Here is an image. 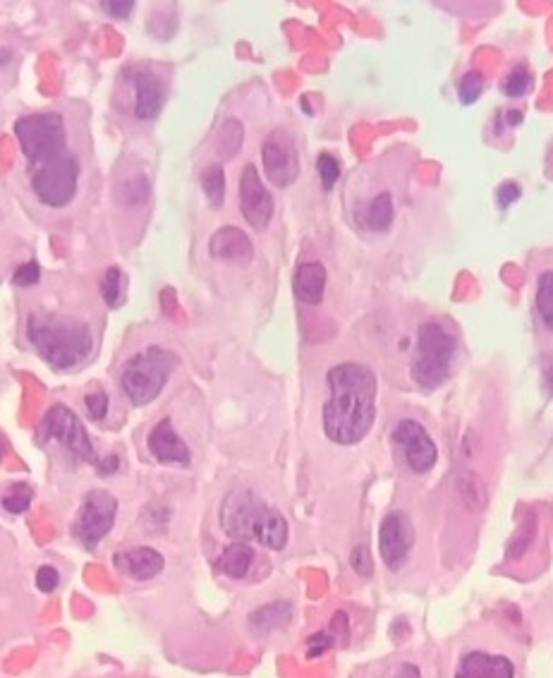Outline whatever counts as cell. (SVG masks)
<instances>
[{
    "label": "cell",
    "mask_w": 553,
    "mask_h": 678,
    "mask_svg": "<svg viewBox=\"0 0 553 678\" xmlns=\"http://www.w3.org/2000/svg\"><path fill=\"white\" fill-rule=\"evenodd\" d=\"M350 564L355 568V573H360L362 578H369V575L374 573V564H372V554H369V549L360 544V547L352 549V556H350Z\"/></svg>",
    "instance_id": "obj_33"
},
{
    "label": "cell",
    "mask_w": 553,
    "mask_h": 678,
    "mask_svg": "<svg viewBox=\"0 0 553 678\" xmlns=\"http://www.w3.org/2000/svg\"><path fill=\"white\" fill-rule=\"evenodd\" d=\"M393 223V199L388 192H381L379 197H374L369 202V207L364 209V226L374 233H384L391 228Z\"/></svg>",
    "instance_id": "obj_22"
},
{
    "label": "cell",
    "mask_w": 553,
    "mask_h": 678,
    "mask_svg": "<svg viewBox=\"0 0 553 678\" xmlns=\"http://www.w3.org/2000/svg\"><path fill=\"white\" fill-rule=\"evenodd\" d=\"M15 135L20 142L22 154L27 156V168L58 159L68 154V127L63 115L58 113H34L24 115L15 123Z\"/></svg>",
    "instance_id": "obj_6"
},
{
    "label": "cell",
    "mask_w": 553,
    "mask_h": 678,
    "mask_svg": "<svg viewBox=\"0 0 553 678\" xmlns=\"http://www.w3.org/2000/svg\"><path fill=\"white\" fill-rule=\"evenodd\" d=\"M242 139H245V127H242L240 120H226V125L218 132V154L226 156V159L235 156L242 147Z\"/></svg>",
    "instance_id": "obj_25"
},
{
    "label": "cell",
    "mask_w": 553,
    "mask_h": 678,
    "mask_svg": "<svg viewBox=\"0 0 553 678\" xmlns=\"http://www.w3.org/2000/svg\"><path fill=\"white\" fill-rule=\"evenodd\" d=\"M103 10H106L108 15L118 17V20H125V17L135 10V0H106V3H103Z\"/></svg>",
    "instance_id": "obj_36"
},
{
    "label": "cell",
    "mask_w": 553,
    "mask_h": 678,
    "mask_svg": "<svg viewBox=\"0 0 553 678\" xmlns=\"http://www.w3.org/2000/svg\"><path fill=\"white\" fill-rule=\"evenodd\" d=\"M336 643H338V638L333 635V631L316 633V635H312V638H309V643H307V657L314 659V657L326 655V652L331 650V647Z\"/></svg>",
    "instance_id": "obj_31"
},
{
    "label": "cell",
    "mask_w": 553,
    "mask_h": 678,
    "mask_svg": "<svg viewBox=\"0 0 553 678\" xmlns=\"http://www.w3.org/2000/svg\"><path fill=\"white\" fill-rule=\"evenodd\" d=\"M202 190L211 207L218 209L226 202V173H223V168L218 163L206 166V171L202 173Z\"/></svg>",
    "instance_id": "obj_24"
},
{
    "label": "cell",
    "mask_w": 553,
    "mask_h": 678,
    "mask_svg": "<svg viewBox=\"0 0 553 678\" xmlns=\"http://www.w3.org/2000/svg\"><path fill=\"white\" fill-rule=\"evenodd\" d=\"M530 89H532V72L527 70L525 65L513 68V72L506 77V82H503V92H506L510 99H520V96H525Z\"/></svg>",
    "instance_id": "obj_28"
},
{
    "label": "cell",
    "mask_w": 553,
    "mask_h": 678,
    "mask_svg": "<svg viewBox=\"0 0 553 678\" xmlns=\"http://www.w3.org/2000/svg\"><path fill=\"white\" fill-rule=\"evenodd\" d=\"M496 199H498V204H501V209H508L515 199H520V187L515 183H503L501 187H498Z\"/></svg>",
    "instance_id": "obj_37"
},
{
    "label": "cell",
    "mask_w": 553,
    "mask_h": 678,
    "mask_svg": "<svg viewBox=\"0 0 553 678\" xmlns=\"http://www.w3.org/2000/svg\"><path fill=\"white\" fill-rule=\"evenodd\" d=\"M395 678H422V676H419V669L415 667V664H403V669L398 671V676Z\"/></svg>",
    "instance_id": "obj_38"
},
{
    "label": "cell",
    "mask_w": 553,
    "mask_h": 678,
    "mask_svg": "<svg viewBox=\"0 0 553 678\" xmlns=\"http://www.w3.org/2000/svg\"><path fill=\"white\" fill-rule=\"evenodd\" d=\"M29 183L36 199L46 207L63 209L75 199L79 183V159L72 151L58 159L29 168Z\"/></svg>",
    "instance_id": "obj_7"
},
{
    "label": "cell",
    "mask_w": 553,
    "mask_h": 678,
    "mask_svg": "<svg viewBox=\"0 0 553 678\" xmlns=\"http://www.w3.org/2000/svg\"><path fill=\"white\" fill-rule=\"evenodd\" d=\"M84 403H87V410L89 415L94 417V420H103L108 413V396L106 393H89L87 398H84Z\"/></svg>",
    "instance_id": "obj_34"
},
{
    "label": "cell",
    "mask_w": 553,
    "mask_h": 678,
    "mask_svg": "<svg viewBox=\"0 0 553 678\" xmlns=\"http://www.w3.org/2000/svg\"><path fill=\"white\" fill-rule=\"evenodd\" d=\"M537 312L546 324V329L553 331V271H544L539 276L537 288Z\"/></svg>",
    "instance_id": "obj_27"
},
{
    "label": "cell",
    "mask_w": 553,
    "mask_h": 678,
    "mask_svg": "<svg viewBox=\"0 0 553 678\" xmlns=\"http://www.w3.org/2000/svg\"><path fill=\"white\" fill-rule=\"evenodd\" d=\"M316 171H319V178H321V185H324V190H331V187L336 185L338 178H340V163H338L336 156L321 154L319 161H316Z\"/></svg>",
    "instance_id": "obj_30"
},
{
    "label": "cell",
    "mask_w": 553,
    "mask_h": 678,
    "mask_svg": "<svg viewBox=\"0 0 553 678\" xmlns=\"http://www.w3.org/2000/svg\"><path fill=\"white\" fill-rule=\"evenodd\" d=\"M455 353H458V338L446 326L431 322L419 329L415 357H412V381L419 389L434 391L451 377Z\"/></svg>",
    "instance_id": "obj_4"
},
{
    "label": "cell",
    "mask_w": 553,
    "mask_h": 678,
    "mask_svg": "<svg viewBox=\"0 0 553 678\" xmlns=\"http://www.w3.org/2000/svg\"><path fill=\"white\" fill-rule=\"evenodd\" d=\"M51 439L60 441L72 456L84 460V463L99 465V458H96L94 444H91L87 429H84L82 420L75 415V410H70L68 405H53L46 413L44 422H41L39 441Z\"/></svg>",
    "instance_id": "obj_8"
},
{
    "label": "cell",
    "mask_w": 553,
    "mask_h": 678,
    "mask_svg": "<svg viewBox=\"0 0 553 678\" xmlns=\"http://www.w3.org/2000/svg\"><path fill=\"white\" fill-rule=\"evenodd\" d=\"M178 362L180 357L173 350L161 348V345H149L142 353L132 355L125 362L123 377H120L125 396L135 405L151 403L168 384Z\"/></svg>",
    "instance_id": "obj_5"
},
{
    "label": "cell",
    "mask_w": 553,
    "mask_h": 678,
    "mask_svg": "<svg viewBox=\"0 0 553 678\" xmlns=\"http://www.w3.org/2000/svg\"><path fill=\"white\" fill-rule=\"evenodd\" d=\"M261 163L276 187H288L300 178V156L293 137L283 130H273L261 144Z\"/></svg>",
    "instance_id": "obj_10"
},
{
    "label": "cell",
    "mask_w": 553,
    "mask_h": 678,
    "mask_svg": "<svg viewBox=\"0 0 553 678\" xmlns=\"http://www.w3.org/2000/svg\"><path fill=\"white\" fill-rule=\"evenodd\" d=\"M290 616H293V609L290 604L285 602H276V604H266L259 611L252 614V628L257 633H269L273 628H283L285 623H290Z\"/></svg>",
    "instance_id": "obj_21"
},
{
    "label": "cell",
    "mask_w": 553,
    "mask_h": 678,
    "mask_svg": "<svg viewBox=\"0 0 553 678\" xmlns=\"http://www.w3.org/2000/svg\"><path fill=\"white\" fill-rule=\"evenodd\" d=\"M149 451L151 456L156 460H161V463H175V465H190L192 460V453L187 449L185 441L180 439V434L175 432L173 422L168 420H161L158 425L151 429L149 439Z\"/></svg>",
    "instance_id": "obj_15"
},
{
    "label": "cell",
    "mask_w": 553,
    "mask_h": 678,
    "mask_svg": "<svg viewBox=\"0 0 553 678\" xmlns=\"http://www.w3.org/2000/svg\"><path fill=\"white\" fill-rule=\"evenodd\" d=\"M115 513H118V501L113 494L103 492V489H94L84 496V504L79 508L77 520H75V532L77 542L84 549L94 552L99 547V542L108 535L115 523Z\"/></svg>",
    "instance_id": "obj_9"
},
{
    "label": "cell",
    "mask_w": 553,
    "mask_h": 678,
    "mask_svg": "<svg viewBox=\"0 0 553 678\" xmlns=\"http://www.w3.org/2000/svg\"><path fill=\"white\" fill-rule=\"evenodd\" d=\"M32 499H34V492L32 487H29L27 482H15L12 487L5 489L3 499H0V504L8 513H24L29 506H32Z\"/></svg>",
    "instance_id": "obj_26"
},
{
    "label": "cell",
    "mask_w": 553,
    "mask_h": 678,
    "mask_svg": "<svg viewBox=\"0 0 553 678\" xmlns=\"http://www.w3.org/2000/svg\"><path fill=\"white\" fill-rule=\"evenodd\" d=\"M113 561H115V568H118L120 573L130 575V578H135V580L156 578V575L163 571V566H166L163 556L151 547L125 549V552L115 554Z\"/></svg>",
    "instance_id": "obj_17"
},
{
    "label": "cell",
    "mask_w": 553,
    "mask_h": 678,
    "mask_svg": "<svg viewBox=\"0 0 553 678\" xmlns=\"http://www.w3.org/2000/svg\"><path fill=\"white\" fill-rule=\"evenodd\" d=\"M130 82L135 87L137 120H156L166 104V89H163L161 77L149 68H135L130 72Z\"/></svg>",
    "instance_id": "obj_14"
},
{
    "label": "cell",
    "mask_w": 553,
    "mask_h": 678,
    "mask_svg": "<svg viewBox=\"0 0 553 678\" xmlns=\"http://www.w3.org/2000/svg\"><path fill=\"white\" fill-rule=\"evenodd\" d=\"M393 444L395 449L403 453L407 468L417 475H424L436 465L439 451L431 441L429 432L415 420H400L393 429Z\"/></svg>",
    "instance_id": "obj_11"
},
{
    "label": "cell",
    "mask_w": 553,
    "mask_h": 678,
    "mask_svg": "<svg viewBox=\"0 0 553 678\" xmlns=\"http://www.w3.org/2000/svg\"><path fill=\"white\" fill-rule=\"evenodd\" d=\"M3 453H5V441L0 437V460H3Z\"/></svg>",
    "instance_id": "obj_39"
},
{
    "label": "cell",
    "mask_w": 553,
    "mask_h": 678,
    "mask_svg": "<svg viewBox=\"0 0 553 678\" xmlns=\"http://www.w3.org/2000/svg\"><path fill=\"white\" fill-rule=\"evenodd\" d=\"M27 336L41 360L53 369H75L94 348L89 324L72 314L36 312L27 322Z\"/></svg>",
    "instance_id": "obj_2"
},
{
    "label": "cell",
    "mask_w": 553,
    "mask_h": 678,
    "mask_svg": "<svg viewBox=\"0 0 553 678\" xmlns=\"http://www.w3.org/2000/svg\"><path fill=\"white\" fill-rule=\"evenodd\" d=\"M295 298L305 305H319L326 290V269L319 262H305L297 266L293 278Z\"/></svg>",
    "instance_id": "obj_19"
},
{
    "label": "cell",
    "mask_w": 553,
    "mask_h": 678,
    "mask_svg": "<svg viewBox=\"0 0 553 678\" xmlns=\"http://www.w3.org/2000/svg\"><path fill=\"white\" fill-rule=\"evenodd\" d=\"M240 209L254 230H264L273 219V197L261 183L257 168L249 163L240 175Z\"/></svg>",
    "instance_id": "obj_13"
},
{
    "label": "cell",
    "mask_w": 553,
    "mask_h": 678,
    "mask_svg": "<svg viewBox=\"0 0 553 678\" xmlns=\"http://www.w3.org/2000/svg\"><path fill=\"white\" fill-rule=\"evenodd\" d=\"M39 278H41V266L36 262H27V264H22L15 274H12V283H15V286L29 288V286H36Z\"/></svg>",
    "instance_id": "obj_32"
},
{
    "label": "cell",
    "mask_w": 553,
    "mask_h": 678,
    "mask_svg": "<svg viewBox=\"0 0 553 678\" xmlns=\"http://www.w3.org/2000/svg\"><path fill=\"white\" fill-rule=\"evenodd\" d=\"M331 398L324 405V432L333 444L355 446L376 417V377L367 365L343 362L328 369Z\"/></svg>",
    "instance_id": "obj_1"
},
{
    "label": "cell",
    "mask_w": 553,
    "mask_h": 678,
    "mask_svg": "<svg viewBox=\"0 0 553 678\" xmlns=\"http://www.w3.org/2000/svg\"><path fill=\"white\" fill-rule=\"evenodd\" d=\"M209 252L214 259L221 262H233V264H247L254 257V245L247 238V233H242L240 228L226 226L218 228L209 240Z\"/></svg>",
    "instance_id": "obj_16"
},
{
    "label": "cell",
    "mask_w": 553,
    "mask_h": 678,
    "mask_svg": "<svg viewBox=\"0 0 553 678\" xmlns=\"http://www.w3.org/2000/svg\"><path fill=\"white\" fill-rule=\"evenodd\" d=\"M221 528L237 542L252 540L276 552L288 544L285 518L249 489H237L226 496L221 506Z\"/></svg>",
    "instance_id": "obj_3"
},
{
    "label": "cell",
    "mask_w": 553,
    "mask_h": 678,
    "mask_svg": "<svg viewBox=\"0 0 553 678\" xmlns=\"http://www.w3.org/2000/svg\"><path fill=\"white\" fill-rule=\"evenodd\" d=\"M125 286L127 278L123 276V271H120L118 266L106 269V274L101 278V298L111 310H118L125 302Z\"/></svg>",
    "instance_id": "obj_23"
},
{
    "label": "cell",
    "mask_w": 553,
    "mask_h": 678,
    "mask_svg": "<svg viewBox=\"0 0 553 678\" xmlns=\"http://www.w3.org/2000/svg\"><path fill=\"white\" fill-rule=\"evenodd\" d=\"M60 583V575L53 566H41L39 573H36V587L41 592H53Z\"/></svg>",
    "instance_id": "obj_35"
},
{
    "label": "cell",
    "mask_w": 553,
    "mask_h": 678,
    "mask_svg": "<svg viewBox=\"0 0 553 678\" xmlns=\"http://www.w3.org/2000/svg\"><path fill=\"white\" fill-rule=\"evenodd\" d=\"M484 92V77L482 72L477 70H470L463 80L458 82V96L463 104H474V101L479 99V94Z\"/></svg>",
    "instance_id": "obj_29"
},
{
    "label": "cell",
    "mask_w": 553,
    "mask_h": 678,
    "mask_svg": "<svg viewBox=\"0 0 553 678\" xmlns=\"http://www.w3.org/2000/svg\"><path fill=\"white\" fill-rule=\"evenodd\" d=\"M254 561V549H249L245 542H235L223 552L221 559H218V568L223 573L230 575V578H245L252 568Z\"/></svg>",
    "instance_id": "obj_20"
},
{
    "label": "cell",
    "mask_w": 553,
    "mask_h": 678,
    "mask_svg": "<svg viewBox=\"0 0 553 678\" xmlns=\"http://www.w3.org/2000/svg\"><path fill=\"white\" fill-rule=\"evenodd\" d=\"M455 678H515V667L506 657L470 652L460 662Z\"/></svg>",
    "instance_id": "obj_18"
},
{
    "label": "cell",
    "mask_w": 553,
    "mask_h": 678,
    "mask_svg": "<svg viewBox=\"0 0 553 678\" xmlns=\"http://www.w3.org/2000/svg\"><path fill=\"white\" fill-rule=\"evenodd\" d=\"M415 544V530L403 511L388 513L379 530V552L391 571H400Z\"/></svg>",
    "instance_id": "obj_12"
}]
</instances>
